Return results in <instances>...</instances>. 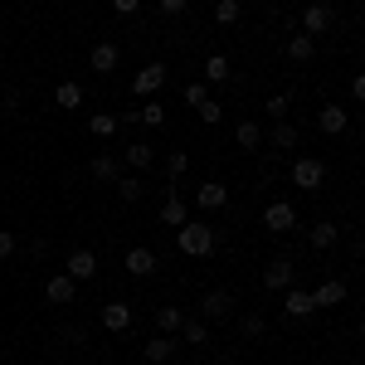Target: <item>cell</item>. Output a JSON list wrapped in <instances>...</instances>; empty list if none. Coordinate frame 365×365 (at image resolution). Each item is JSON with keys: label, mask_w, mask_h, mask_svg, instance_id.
I'll return each mask as SVG.
<instances>
[{"label": "cell", "mask_w": 365, "mask_h": 365, "mask_svg": "<svg viewBox=\"0 0 365 365\" xmlns=\"http://www.w3.org/2000/svg\"><path fill=\"white\" fill-rule=\"evenodd\" d=\"M220 113H225L220 103H210V98L200 103V122H205V127H215V122H220Z\"/></svg>", "instance_id": "cell-35"}, {"label": "cell", "mask_w": 365, "mask_h": 365, "mask_svg": "<svg viewBox=\"0 0 365 365\" xmlns=\"http://www.w3.org/2000/svg\"><path fill=\"white\" fill-rule=\"evenodd\" d=\"M268 113H273V117H287V98H282V93H278V98H268Z\"/></svg>", "instance_id": "cell-40"}, {"label": "cell", "mask_w": 365, "mask_h": 365, "mask_svg": "<svg viewBox=\"0 0 365 365\" xmlns=\"http://www.w3.org/2000/svg\"><path fill=\"white\" fill-rule=\"evenodd\" d=\"M263 225L273 229V234H287V229H297V210H292L287 200H273V205L263 210Z\"/></svg>", "instance_id": "cell-6"}, {"label": "cell", "mask_w": 365, "mask_h": 365, "mask_svg": "<svg viewBox=\"0 0 365 365\" xmlns=\"http://www.w3.org/2000/svg\"><path fill=\"white\" fill-rule=\"evenodd\" d=\"M215 20L220 25H239V0H215Z\"/></svg>", "instance_id": "cell-31"}, {"label": "cell", "mask_w": 365, "mask_h": 365, "mask_svg": "<svg viewBox=\"0 0 365 365\" xmlns=\"http://www.w3.org/2000/svg\"><path fill=\"white\" fill-rule=\"evenodd\" d=\"M225 200H229V185H220V180H210V185H200V190H195L200 210H225Z\"/></svg>", "instance_id": "cell-11"}, {"label": "cell", "mask_w": 365, "mask_h": 365, "mask_svg": "<svg viewBox=\"0 0 365 365\" xmlns=\"http://www.w3.org/2000/svg\"><path fill=\"white\" fill-rule=\"evenodd\" d=\"M166 170H170V180H180V175L190 170V156H185L180 146H175V151H170V156H166Z\"/></svg>", "instance_id": "cell-32"}, {"label": "cell", "mask_w": 365, "mask_h": 365, "mask_svg": "<svg viewBox=\"0 0 365 365\" xmlns=\"http://www.w3.org/2000/svg\"><path fill=\"white\" fill-rule=\"evenodd\" d=\"M156 5H161V15H180V10H185L190 0H156Z\"/></svg>", "instance_id": "cell-38"}, {"label": "cell", "mask_w": 365, "mask_h": 365, "mask_svg": "<svg viewBox=\"0 0 365 365\" xmlns=\"http://www.w3.org/2000/svg\"><path fill=\"white\" fill-rule=\"evenodd\" d=\"M331 244H336V225H331V220L312 225V249H331Z\"/></svg>", "instance_id": "cell-27"}, {"label": "cell", "mask_w": 365, "mask_h": 365, "mask_svg": "<svg viewBox=\"0 0 365 365\" xmlns=\"http://www.w3.org/2000/svg\"><path fill=\"white\" fill-rule=\"evenodd\" d=\"M205 78H210V83H225V78H229V58L225 54H210V58H205Z\"/></svg>", "instance_id": "cell-28"}, {"label": "cell", "mask_w": 365, "mask_h": 365, "mask_svg": "<svg viewBox=\"0 0 365 365\" xmlns=\"http://www.w3.org/2000/svg\"><path fill=\"white\" fill-rule=\"evenodd\" d=\"M234 312V292H205L200 297V322H225Z\"/></svg>", "instance_id": "cell-5"}, {"label": "cell", "mask_w": 365, "mask_h": 365, "mask_svg": "<svg viewBox=\"0 0 365 365\" xmlns=\"http://www.w3.org/2000/svg\"><path fill=\"white\" fill-rule=\"evenodd\" d=\"M234 137H239L244 151H258V146H263V127H258V122H239V127H234Z\"/></svg>", "instance_id": "cell-23"}, {"label": "cell", "mask_w": 365, "mask_h": 365, "mask_svg": "<svg viewBox=\"0 0 365 365\" xmlns=\"http://www.w3.org/2000/svg\"><path fill=\"white\" fill-rule=\"evenodd\" d=\"M161 225H170V229L190 225V220H185V200L175 195V190H170V195H166V205H161Z\"/></svg>", "instance_id": "cell-17"}, {"label": "cell", "mask_w": 365, "mask_h": 365, "mask_svg": "<svg viewBox=\"0 0 365 365\" xmlns=\"http://www.w3.org/2000/svg\"><path fill=\"white\" fill-rule=\"evenodd\" d=\"M117 58H122V54H117V44H113V39H103V44H98V49L88 54V63H93L98 73H113V68H117Z\"/></svg>", "instance_id": "cell-14"}, {"label": "cell", "mask_w": 365, "mask_h": 365, "mask_svg": "<svg viewBox=\"0 0 365 365\" xmlns=\"http://www.w3.org/2000/svg\"><path fill=\"white\" fill-rule=\"evenodd\" d=\"M312 54H317V39H307V34H292L287 39V58L292 63H312Z\"/></svg>", "instance_id": "cell-19"}, {"label": "cell", "mask_w": 365, "mask_h": 365, "mask_svg": "<svg viewBox=\"0 0 365 365\" xmlns=\"http://www.w3.org/2000/svg\"><path fill=\"white\" fill-rule=\"evenodd\" d=\"M180 336H185V346H205V341H210V322L185 317V322H180Z\"/></svg>", "instance_id": "cell-21"}, {"label": "cell", "mask_w": 365, "mask_h": 365, "mask_svg": "<svg viewBox=\"0 0 365 365\" xmlns=\"http://www.w3.org/2000/svg\"><path fill=\"white\" fill-rule=\"evenodd\" d=\"M44 292H49V302H73V297H78V282L68 278V273H58V278H49Z\"/></svg>", "instance_id": "cell-16"}, {"label": "cell", "mask_w": 365, "mask_h": 365, "mask_svg": "<svg viewBox=\"0 0 365 365\" xmlns=\"http://www.w3.org/2000/svg\"><path fill=\"white\" fill-rule=\"evenodd\" d=\"M331 20H336V15H331V5H322V0H317V5L302 10V29H297V34L317 39V34H327V29H331Z\"/></svg>", "instance_id": "cell-4"}, {"label": "cell", "mask_w": 365, "mask_h": 365, "mask_svg": "<svg viewBox=\"0 0 365 365\" xmlns=\"http://www.w3.org/2000/svg\"><path fill=\"white\" fill-rule=\"evenodd\" d=\"M292 273H297V263H292L287 253H278V258L268 263V273H263V282H268L273 292H282V287H292Z\"/></svg>", "instance_id": "cell-7"}, {"label": "cell", "mask_w": 365, "mask_h": 365, "mask_svg": "<svg viewBox=\"0 0 365 365\" xmlns=\"http://www.w3.org/2000/svg\"><path fill=\"white\" fill-rule=\"evenodd\" d=\"M317 127H322L327 137H341V132H346V108H322V113H317Z\"/></svg>", "instance_id": "cell-18"}, {"label": "cell", "mask_w": 365, "mask_h": 365, "mask_svg": "<svg viewBox=\"0 0 365 365\" xmlns=\"http://www.w3.org/2000/svg\"><path fill=\"white\" fill-rule=\"evenodd\" d=\"M239 331H244V336H263V331H268V322H263V312H249V317L239 322Z\"/></svg>", "instance_id": "cell-33"}, {"label": "cell", "mask_w": 365, "mask_h": 365, "mask_svg": "<svg viewBox=\"0 0 365 365\" xmlns=\"http://www.w3.org/2000/svg\"><path fill=\"white\" fill-rule=\"evenodd\" d=\"M54 103L63 108V113L83 108V88H78V83H58V88H54Z\"/></svg>", "instance_id": "cell-22"}, {"label": "cell", "mask_w": 365, "mask_h": 365, "mask_svg": "<svg viewBox=\"0 0 365 365\" xmlns=\"http://www.w3.org/2000/svg\"><path fill=\"white\" fill-rule=\"evenodd\" d=\"M322 180H327V161H317V156H297V161H292V185L322 190Z\"/></svg>", "instance_id": "cell-2"}, {"label": "cell", "mask_w": 365, "mask_h": 365, "mask_svg": "<svg viewBox=\"0 0 365 365\" xmlns=\"http://www.w3.org/2000/svg\"><path fill=\"white\" fill-rule=\"evenodd\" d=\"M63 268H68V278H73V282H88L93 273H98V258H93L88 249H73V253H68V263H63Z\"/></svg>", "instance_id": "cell-8"}, {"label": "cell", "mask_w": 365, "mask_h": 365, "mask_svg": "<svg viewBox=\"0 0 365 365\" xmlns=\"http://www.w3.org/2000/svg\"><path fill=\"white\" fill-rule=\"evenodd\" d=\"M117 127H122V122H117L113 113H93V117H88V132H93V137H98V141L117 137Z\"/></svg>", "instance_id": "cell-20"}, {"label": "cell", "mask_w": 365, "mask_h": 365, "mask_svg": "<svg viewBox=\"0 0 365 365\" xmlns=\"http://www.w3.org/2000/svg\"><path fill=\"white\" fill-rule=\"evenodd\" d=\"M205 98H210V93H205V83H190V88H185V103H190V108H200Z\"/></svg>", "instance_id": "cell-36"}, {"label": "cell", "mask_w": 365, "mask_h": 365, "mask_svg": "<svg viewBox=\"0 0 365 365\" xmlns=\"http://www.w3.org/2000/svg\"><path fill=\"white\" fill-rule=\"evenodd\" d=\"M282 292H287V297H282V312H287V317H312V292H302V287H282Z\"/></svg>", "instance_id": "cell-9"}, {"label": "cell", "mask_w": 365, "mask_h": 365, "mask_svg": "<svg viewBox=\"0 0 365 365\" xmlns=\"http://www.w3.org/2000/svg\"><path fill=\"white\" fill-rule=\"evenodd\" d=\"M93 175H98V180H117V175H122V161L103 151V156H93Z\"/></svg>", "instance_id": "cell-24"}, {"label": "cell", "mask_w": 365, "mask_h": 365, "mask_svg": "<svg viewBox=\"0 0 365 365\" xmlns=\"http://www.w3.org/2000/svg\"><path fill=\"white\" fill-rule=\"evenodd\" d=\"M113 10H117V15H137L141 0H113Z\"/></svg>", "instance_id": "cell-39"}, {"label": "cell", "mask_w": 365, "mask_h": 365, "mask_svg": "<svg viewBox=\"0 0 365 365\" xmlns=\"http://www.w3.org/2000/svg\"><path fill=\"white\" fill-rule=\"evenodd\" d=\"M10 253H15V234H10V229H0V258H10Z\"/></svg>", "instance_id": "cell-37"}, {"label": "cell", "mask_w": 365, "mask_h": 365, "mask_svg": "<svg viewBox=\"0 0 365 365\" xmlns=\"http://www.w3.org/2000/svg\"><path fill=\"white\" fill-rule=\"evenodd\" d=\"M141 356H146L151 365H166L170 356H175V336H166V331H161L156 341H146V346H141Z\"/></svg>", "instance_id": "cell-10"}, {"label": "cell", "mask_w": 365, "mask_h": 365, "mask_svg": "<svg viewBox=\"0 0 365 365\" xmlns=\"http://www.w3.org/2000/svg\"><path fill=\"white\" fill-rule=\"evenodd\" d=\"M180 253H190V258H205V253L215 249V229L210 225H180Z\"/></svg>", "instance_id": "cell-1"}, {"label": "cell", "mask_w": 365, "mask_h": 365, "mask_svg": "<svg viewBox=\"0 0 365 365\" xmlns=\"http://www.w3.org/2000/svg\"><path fill=\"white\" fill-rule=\"evenodd\" d=\"M117 195L127 200V205H137V200L146 195V185H141L137 175H117Z\"/></svg>", "instance_id": "cell-25"}, {"label": "cell", "mask_w": 365, "mask_h": 365, "mask_svg": "<svg viewBox=\"0 0 365 365\" xmlns=\"http://www.w3.org/2000/svg\"><path fill=\"white\" fill-rule=\"evenodd\" d=\"M103 327H108V331H127V327H132V307H127V302H108V307H103Z\"/></svg>", "instance_id": "cell-15"}, {"label": "cell", "mask_w": 365, "mask_h": 365, "mask_svg": "<svg viewBox=\"0 0 365 365\" xmlns=\"http://www.w3.org/2000/svg\"><path fill=\"white\" fill-rule=\"evenodd\" d=\"M166 88V63H146V68H137V78H132V93L137 98H156Z\"/></svg>", "instance_id": "cell-3"}, {"label": "cell", "mask_w": 365, "mask_h": 365, "mask_svg": "<svg viewBox=\"0 0 365 365\" xmlns=\"http://www.w3.org/2000/svg\"><path fill=\"white\" fill-rule=\"evenodd\" d=\"M263 141H273V146H282V151H287V146H297V127H287V122H278L273 132H263Z\"/></svg>", "instance_id": "cell-26"}, {"label": "cell", "mask_w": 365, "mask_h": 365, "mask_svg": "<svg viewBox=\"0 0 365 365\" xmlns=\"http://www.w3.org/2000/svg\"><path fill=\"white\" fill-rule=\"evenodd\" d=\"M63 341L68 346H83V327H63Z\"/></svg>", "instance_id": "cell-41"}, {"label": "cell", "mask_w": 365, "mask_h": 365, "mask_svg": "<svg viewBox=\"0 0 365 365\" xmlns=\"http://www.w3.org/2000/svg\"><path fill=\"white\" fill-rule=\"evenodd\" d=\"M151 161H156V151H151V146H146V141H137V146H127V166L146 170V166H151Z\"/></svg>", "instance_id": "cell-29"}, {"label": "cell", "mask_w": 365, "mask_h": 365, "mask_svg": "<svg viewBox=\"0 0 365 365\" xmlns=\"http://www.w3.org/2000/svg\"><path fill=\"white\" fill-rule=\"evenodd\" d=\"M180 322H185V317H180V307H161V312H156V327H161L166 336H175V331H180Z\"/></svg>", "instance_id": "cell-30"}, {"label": "cell", "mask_w": 365, "mask_h": 365, "mask_svg": "<svg viewBox=\"0 0 365 365\" xmlns=\"http://www.w3.org/2000/svg\"><path fill=\"white\" fill-rule=\"evenodd\" d=\"M137 117L146 127H161V122H166V108H161V103H146V108H137Z\"/></svg>", "instance_id": "cell-34"}, {"label": "cell", "mask_w": 365, "mask_h": 365, "mask_svg": "<svg viewBox=\"0 0 365 365\" xmlns=\"http://www.w3.org/2000/svg\"><path fill=\"white\" fill-rule=\"evenodd\" d=\"M336 302H346V282H336V278H327L312 292V307H336Z\"/></svg>", "instance_id": "cell-12"}, {"label": "cell", "mask_w": 365, "mask_h": 365, "mask_svg": "<svg viewBox=\"0 0 365 365\" xmlns=\"http://www.w3.org/2000/svg\"><path fill=\"white\" fill-rule=\"evenodd\" d=\"M127 273H137V278H151V273H156V253L137 244V249L127 253Z\"/></svg>", "instance_id": "cell-13"}]
</instances>
